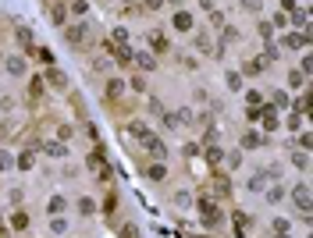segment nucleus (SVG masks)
Here are the masks:
<instances>
[{"label":"nucleus","instance_id":"27","mask_svg":"<svg viewBox=\"0 0 313 238\" xmlns=\"http://www.w3.org/2000/svg\"><path fill=\"white\" fill-rule=\"evenodd\" d=\"M50 231H54V235H64V231H68V224H64V220H57V217H54V224H50Z\"/></svg>","mask_w":313,"mask_h":238},{"label":"nucleus","instance_id":"7","mask_svg":"<svg viewBox=\"0 0 313 238\" xmlns=\"http://www.w3.org/2000/svg\"><path fill=\"white\" fill-rule=\"evenodd\" d=\"M121 89H125V82H117V79H114V82H107V100L114 103L117 96H121Z\"/></svg>","mask_w":313,"mask_h":238},{"label":"nucleus","instance_id":"10","mask_svg":"<svg viewBox=\"0 0 313 238\" xmlns=\"http://www.w3.org/2000/svg\"><path fill=\"white\" fill-rule=\"evenodd\" d=\"M146 174H150L153 182H160V178L168 174V167H164V163H150V167H146Z\"/></svg>","mask_w":313,"mask_h":238},{"label":"nucleus","instance_id":"13","mask_svg":"<svg viewBox=\"0 0 313 238\" xmlns=\"http://www.w3.org/2000/svg\"><path fill=\"white\" fill-rule=\"evenodd\" d=\"M11 228H14V231H25V228H28V217H25V213H14V217H11Z\"/></svg>","mask_w":313,"mask_h":238},{"label":"nucleus","instance_id":"20","mask_svg":"<svg viewBox=\"0 0 313 238\" xmlns=\"http://www.w3.org/2000/svg\"><path fill=\"white\" fill-rule=\"evenodd\" d=\"M217 192H221V196H228V192H231V185H228L225 174H217Z\"/></svg>","mask_w":313,"mask_h":238},{"label":"nucleus","instance_id":"29","mask_svg":"<svg viewBox=\"0 0 313 238\" xmlns=\"http://www.w3.org/2000/svg\"><path fill=\"white\" fill-rule=\"evenodd\" d=\"M246 100H249V107H256V103H260V93H256V89H249Z\"/></svg>","mask_w":313,"mask_h":238},{"label":"nucleus","instance_id":"33","mask_svg":"<svg viewBox=\"0 0 313 238\" xmlns=\"http://www.w3.org/2000/svg\"><path fill=\"white\" fill-rule=\"evenodd\" d=\"M4 167H7V157H4V153H0V171H4Z\"/></svg>","mask_w":313,"mask_h":238},{"label":"nucleus","instance_id":"11","mask_svg":"<svg viewBox=\"0 0 313 238\" xmlns=\"http://www.w3.org/2000/svg\"><path fill=\"white\" fill-rule=\"evenodd\" d=\"M50 18H54L57 25H64V18H68V14H64V4H54V7H50Z\"/></svg>","mask_w":313,"mask_h":238},{"label":"nucleus","instance_id":"8","mask_svg":"<svg viewBox=\"0 0 313 238\" xmlns=\"http://www.w3.org/2000/svg\"><path fill=\"white\" fill-rule=\"evenodd\" d=\"M7 71H11V75H25V61H22V57H11V61H7Z\"/></svg>","mask_w":313,"mask_h":238},{"label":"nucleus","instance_id":"22","mask_svg":"<svg viewBox=\"0 0 313 238\" xmlns=\"http://www.w3.org/2000/svg\"><path fill=\"white\" fill-rule=\"evenodd\" d=\"M61 210H64V199H61V196H54V199H50V213L57 217V213H61Z\"/></svg>","mask_w":313,"mask_h":238},{"label":"nucleus","instance_id":"17","mask_svg":"<svg viewBox=\"0 0 313 238\" xmlns=\"http://www.w3.org/2000/svg\"><path fill=\"white\" fill-rule=\"evenodd\" d=\"M274 238H288V220H274Z\"/></svg>","mask_w":313,"mask_h":238},{"label":"nucleus","instance_id":"12","mask_svg":"<svg viewBox=\"0 0 313 238\" xmlns=\"http://www.w3.org/2000/svg\"><path fill=\"white\" fill-rule=\"evenodd\" d=\"M260 114H263V128H267V132H271V128H278V117H274V110H271V107H267V110H260Z\"/></svg>","mask_w":313,"mask_h":238},{"label":"nucleus","instance_id":"34","mask_svg":"<svg viewBox=\"0 0 313 238\" xmlns=\"http://www.w3.org/2000/svg\"><path fill=\"white\" fill-rule=\"evenodd\" d=\"M171 4H182V0H171Z\"/></svg>","mask_w":313,"mask_h":238},{"label":"nucleus","instance_id":"3","mask_svg":"<svg viewBox=\"0 0 313 238\" xmlns=\"http://www.w3.org/2000/svg\"><path fill=\"white\" fill-rule=\"evenodd\" d=\"M199 213L210 220V224H217V220H221V213H217V206H214V199H210V196H199Z\"/></svg>","mask_w":313,"mask_h":238},{"label":"nucleus","instance_id":"14","mask_svg":"<svg viewBox=\"0 0 313 238\" xmlns=\"http://www.w3.org/2000/svg\"><path fill=\"white\" fill-rule=\"evenodd\" d=\"M231 220H235V224H238L235 231H246V228H249V217H246L242 210H235V213H231Z\"/></svg>","mask_w":313,"mask_h":238},{"label":"nucleus","instance_id":"28","mask_svg":"<svg viewBox=\"0 0 313 238\" xmlns=\"http://www.w3.org/2000/svg\"><path fill=\"white\" fill-rule=\"evenodd\" d=\"M292 163H295V167H306L310 160H306V153H292Z\"/></svg>","mask_w":313,"mask_h":238},{"label":"nucleus","instance_id":"2","mask_svg":"<svg viewBox=\"0 0 313 238\" xmlns=\"http://www.w3.org/2000/svg\"><path fill=\"white\" fill-rule=\"evenodd\" d=\"M292 203H295V206H299V210H303V213L310 210V188H306L303 182H299V185H295V188H292Z\"/></svg>","mask_w":313,"mask_h":238},{"label":"nucleus","instance_id":"21","mask_svg":"<svg viewBox=\"0 0 313 238\" xmlns=\"http://www.w3.org/2000/svg\"><path fill=\"white\" fill-rule=\"evenodd\" d=\"M263 185H267V178H263V174H253V178H249V188H256V192H260Z\"/></svg>","mask_w":313,"mask_h":238},{"label":"nucleus","instance_id":"32","mask_svg":"<svg viewBox=\"0 0 313 238\" xmlns=\"http://www.w3.org/2000/svg\"><path fill=\"white\" fill-rule=\"evenodd\" d=\"M121 238H136V228H132V224H128V228L121 231Z\"/></svg>","mask_w":313,"mask_h":238},{"label":"nucleus","instance_id":"30","mask_svg":"<svg viewBox=\"0 0 313 238\" xmlns=\"http://www.w3.org/2000/svg\"><path fill=\"white\" fill-rule=\"evenodd\" d=\"M153 47L164 53V50H168V39H164V36H153Z\"/></svg>","mask_w":313,"mask_h":238},{"label":"nucleus","instance_id":"1","mask_svg":"<svg viewBox=\"0 0 313 238\" xmlns=\"http://www.w3.org/2000/svg\"><path fill=\"white\" fill-rule=\"evenodd\" d=\"M64 39L71 43V47H89V43H93V32H89V25H71V28H64Z\"/></svg>","mask_w":313,"mask_h":238},{"label":"nucleus","instance_id":"23","mask_svg":"<svg viewBox=\"0 0 313 238\" xmlns=\"http://www.w3.org/2000/svg\"><path fill=\"white\" fill-rule=\"evenodd\" d=\"M43 93V79H32L28 82V96H39Z\"/></svg>","mask_w":313,"mask_h":238},{"label":"nucleus","instance_id":"6","mask_svg":"<svg viewBox=\"0 0 313 238\" xmlns=\"http://www.w3.org/2000/svg\"><path fill=\"white\" fill-rule=\"evenodd\" d=\"M47 82H50L54 89H64V85H68V79H64V71H57V68H50V71H47Z\"/></svg>","mask_w":313,"mask_h":238},{"label":"nucleus","instance_id":"25","mask_svg":"<svg viewBox=\"0 0 313 238\" xmlns=\"http://www.w3.org/2000/svg\"><path fill=\"white\" fill-rule=\"evenodd\" d=\"M79 210H82V213L89 217V213H93V210H96V203H93V199H82V203H79Z\"/></svg>","mask_w":313,"mask_h":238},{"label":"nucleus","instance_id":"5","mask_svg":"<svg viewBox=\"0 0 313 238\" xmlns=\"http://www.w3.org/2000/svg\"><path fill=\"white\" fill-rule=\"evenodd\" d=\"M146 139V146H150V153L157 157V160H164V153H168V150H164V142L157 139V135H142Z\"/></svg>","mask_w":313,"mask_h":238},{"label":"nucleus","instance_id":"15","mask_svg":"<svg viewBox=\"0 0 313 238\" xmlns=\"http://www.w3.org/2000/svg\"><path fill=\"white\" fill-rule=\"evenodd\" d=\"M221 160H225V153H221L217 146H210V150H206V163H214V167H217Z\"/></svg>","mask_w":313,"mask_h":238},{"label":"nucleus","instance_id":"16","mask_svg":"<svg viewBox=\"0 0 313 238\" xmlns=\"http://www.w3.org/2000/svg\"><path fill=\"white\" fill-rule=\"evenodd\" d=\"M260 142H263V139L256 135V132H249V135L242 139V146H246V150H256V146H260Z\"/></svg>","mask_w":313,"mask_h":238},{"label":"nucleus","instance_id":"4","mask_svg":"<svg viewBox=\"0 0 313 238\" xmlns=\"http://www.w3.org/2000/svg\"><path fill=\"white\" fill-rule=\"evenodd\" d=\"M189 28H192V14L189 11H178L174 14V32H189Z\"/></svg>","mask_w":313,"mask_h":238},{"label":"nucleus","instance_id":"19","mask_svg":"<svg viewBox=\"0 0 313 238\" xmlns=\"http://www.w3.org/2000/svg\"><path fill=\"white\" fill-rule=\"evenodd\" d=\"M136 57H139V68H146V71H153V64H157V61H153L150 53H136Z\"/></svg>","mask_w":313,"mask_h":238},{"label":"nucleus","instance_id":"26","mask_svg":"<svg viewBox=\"0 0 313 238\" xmlns=\"http://www.w3.org/2000/svg\"><path fill=\"white\" fill-rule=\"evenodd\" d=\"M18 167H22V171L32 167V153H22V157H18Z\"/></svg>","mask_w":313,"mask_h":238},{"label":"nucleus","instance_id":"31","mask_svg":"<svg viewBox=\"0 0 313 238\" xmlns=\"http://www.w3.org/2000/svg\"><path fill=\"white\" fill-rule=\"evenodd\" d=\"M160 4L164 0H146V11H160Z\"/></svg>","mask_w":313,"mask_h":238},{"label":"nucleus","instance_id":"9","mask_svg":"<svg viewBox=\"0 0 313 238\" xmlns=\"http://www.w3.org/2000/svg\"><path fill=\"white\" fill-rule=\"evenodd\" d=\"M285 47H292V50H299V47H306V36H303V32H292V36L285 39Z\"/></svg>","mask_w":313,"mask_h":238},{"label":"nucleus","instance_id":"18","mask_svg":"<svg viewBox=\"0 0 313 238\" xmlns=\"http://www.w3.org/2000/svg\"><path fill=\"white\" fill-rule=\"evenodd\" d=\"M18 43L25 50H32V36H28V28H18Z\"/></svg>","mask_w":313,"mask_h":238},{"label":"nucleus","instance_id":"24","mask_svg":"<svg viewBox=\"0 0 313 238\" xmlns=\"http://www.w3.org/2000/svg\"><path fill=\"white\" fill-rule=\"evenodd\" d=\"M128 132H132V135H139V139H142V135H146V125H142V121H132V125H128Z\"/></svg>","mask_w":313,"mask_h":238}]
</instances>
